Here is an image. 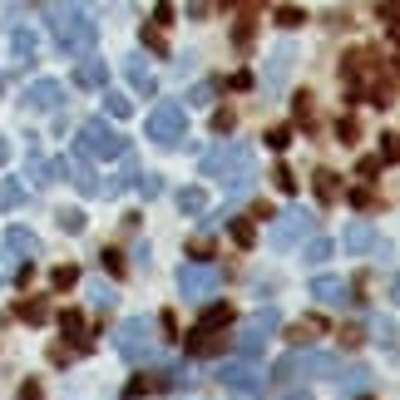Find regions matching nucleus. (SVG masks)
<instances>
[{
	"instance_id": "47",
	"label": "nucleus",
	"mask_w": 400,
	"mask_h": 400,
	"mask_svg": "<svg viewBox=\"0 0 400 400\" xmlns=\"http://www.w3.org/2000/svg\"><path fill=\"white\" fill-rule=\"evenodd\" d=\"M390 297H395V302H400V282H395V287H390Z\"/></svg>"
},
{
	"instance_id": "16",
	"label": "nucleus",
	"mask_w": 400,
	"mask_h": 400,
	"mask_svg": "<svg viewBox=\"0 0 400 400\" xmlns=\"http://www.w3.org/2000/svg\"><path fill=\"white\" fill-rule=\"evenodd\" d=\"M336 380H341V390H346V395H361V390L371 385V371H366V366H346Z\"/></svg>"
},
{
	"instance_id": "22",
	"label": "nucleus",
	"mask_w": 400,
	"mask_h": 400,
	"mask_svg": "<svg viewBox=\"0 0 400 400\" xmlns=\"http://www.w3.org/2000/svg\"><path fill=\"white\" fill-rule=\"evenodd\" d=\"M331 252H336V243H331V238H311V243L302 247V262H311V267H316V262H326Z\"/></svg>"
},
{
	"instance_id": "27",
	"label": "nucleus",
	"mask_w": 400,
	"mask_h": 400,
	"mask_svg": "<svg viewBox=\"0 0 400 400\" xmlns=\"http://www.w3.org/2000/svg\"><path fill=\"white\" fill-rule=\"evenodd\" d=\"M75 282H79V267H54V272H49V287H54V292H70Z\"/></svg>"
},
{
	"instance_id": "33",
	"label": "nucleus",
	"mask_w": 400,
	"mask_h": 400,
	"mask_svg": "<svg viewBox=\"0 0 400 400\" xmlns=\"http://www.w3.org/2000/svg\"><path fill=\"white\" fill-rule=\"evenodd\" d=\"M60 227L65 233H84V213L79 208H60Z\"/></svg>"
},
{
	"instance_id": "38",
	"label": "nucleus",
	"mask_w": 400,
	"mask_h": 400,
	"mask_svg": "<svg viewBox=\"0 0 400 400\" xmlns=\"http://www.w3.org/2000/svg\"><path fill=\"white\" fill-rule=\"evenodd\" d=\"M213 99H217V84H213V79H208V84H198V89H193V104H213Z\"/></svg>"
},
{
	"instance_id": "46",
	"label": "nucleus",
	"mask_w": 400,
	"mask_h": 400,
	"mask_svg": "<svg viewBox=\"0 0 400 400\" xmlns=\"http://www.w3.org/2000/svg\"><path fill=\"white\" fill-rule=\"evenodd\" d=\"M6 158H10V139H6V134H0V163H6Z\"/></svg>"
},
{
	"instance_id": "9",
	"label": "nucleus",
	"mask_w": 400,
	"mask_h": 400,
	"mask_svg": "<svg viewBox=\"0 0 400 400\" xmlns=\"http://www.w3.org/2000/svg\"><path fill=\"white\" fill-rule=\"evenodd\" d=\"M217 380L233 390V395H243V400H257V395L267 390V376H262L257 366H247V361H222V366H217Z\"/></svg>"
},
{
	"instance_id": "37",
	"label": "nucleus",
	"mask_w": 400,
	"mask_h": 400,
	"mask_svg": "<svg viewBox=\"0 0 400 400\" xmlns=\"http://www.w3.org/2000/svg\"><path fill=\"white\" fill-rule=\"evenodd\" d=\"M272 178H277L282 193H292V188H297V178H292V168H287V163H277V174H272Z\"/></svg>"
},
{
	"instance_id": "12",
	"label": "nucleus",
	"mask_w": 400,
	"mask_h": 400,
	"mask_svg": "<svg viewBox=\"0 0 400 400\" xmlns=\"http://www.w3.org/2000/svg\"><path fill=\"white\" fill-rule=\"evenodd\" d=\"M341 247H346V252H356V257H366V252H376V227H371L366 217H356V222H346V233H341Z\"/></svg>"
},
{
	"instance_id": "4",
	"label": "nucleus",
	"mask_w": 400,
	"mask_h": 400,
	"mask_svg": "<svg viewBox=\"0 0 400 400\" xmlns=\"http://www.w3.org/2000/svg\"><path fill=\"white\" fill-rule=\"evenodd\" d=\"M311 233H316V217H311L307 208H287V213L272 217L267 243H272L277 252H287V247H297V243H311Z\"/></svg>"
},
{
	"instance_id": "2",
	"label": "nucleus",
	"mask_w": 400,
	"mask_h": 400,
	"mask_svg": "<svg viewBox=\"0 0 400 400\" xmlns=\"http://www.w3.org/2000/svg\"><path fill=\"white\" fill-rule=\"evenodd\" d=\"M49 35L65 54H89L99 40V25L89 20L84 6H49Z\"/></svg>"
},
{
	"instance_id": "18",
	"label": "nucleus",
	"mask_w": 400,
	"mask_h": 400,
	"mask_svg": "<svg viewBox=\"0 0 400 400\" xmlns=\"http://www.w3.org/2000/svg\"><path fill=\"white\" fill-rule=\"evenodd\" d=\"M277 326H282V311H277V307H262V311H257V316L247 321V331H257L262 341H267V336H272Z\"/></svg>"
},
{
	"instance_id": "29",
	"label": "nucleus",
	"mask_w": 400,
	"mask_h": 400,
	"mask_svg": "<svg viewBox=\"0 0 400 400\" xmlns=\"http://www.w3.org/2000/svg\"><path fill=\"white\" fill-rule=\"evenodd\" d=\"M89 297H94V307H99V311H109L114 302H119V292H114L109 282H94V287H89Z\"/></svg>"
},
{
	"instance_id": "42",
	"label": "nucleus",
	"mask_w": 400,
	"mask_h": 400,
	"mask_svg": "<svg viewBox=\"0 0 400 400\" xmlns=\"http://www.w3.org/2000/svg\"><path fill=\"white\" fill-rule=\"evenodd\" d=\"M297 119H311V94H297Z\"/></svg>"
},
{
	"instance_id": "26",
	"label": "nucleus",
	"mask_w": 400,
	"mask_h": 400,
	"mask_svg": "<svg viewBox=\"0 0 400 400\" xmlns=\"http://www.w3.org/2000/svg\"><path fill=\"white\" fill-rule=\"evenodd\" d=\"M25 203V188L15 178H0V208H20Z\"/></svg>"
},
{
	"instance_id": "15",
	"label": "nucleus",
	"mask_w": 400,
	"mask_h": 400,
	"mask_svg": "<svg viewBox=\"0 0 400 400\" xmlns=\"http://www.w3.org/2000/svg\"><path fill=\"white\" fill-rule=\"evenodd\" d=\"M10 60L25 70V65H35V35L25 30V25H15L10 30Z\"/></svg>"
},
{
	"instance_id": "19",
	"label": "nucleus",
	"mask_w": 400,
	"mask_h": 400,
	"mask_svg": "<svg viewBox=\"0 0 400 400\" xmlns=\"http://www.w3.org/2000/svg\"><path fill=\"white\" fill-rule=\"evenodd\" d=\"M178 213H188V217L208 213V193H203V188H183V193H178Z\"/></svg>"
},
{
	"instance_id": "14",
	"label": "nucleus",
	"mask_w": 400,
	"mask_h": 400,
	"mask_svg": "<svg viewBox=\"0 0 400 400\" xmlns=\"http://www.w3.org/2000/svg\"><path fill=\"white\" fill-rule=\"evenodd\" d=\"M6 247H10L15 257H25V267H30V257H40V238L30 233V227H10V233H6Z\"/></svg>"
},
{
	"instance_id": "7",
	"label": "nucleus",
	"mask_w": 400,
	"mask_h": 400,
	"mask_svg": "<svg viewBox=\"0 0 400 400\" xmlns=\"http://www.w3.org/2000/svg\"><path fill=\"white\" fill-rule=\"evenodd\" d=\"M217 287H222V272H217L213 262H183V267H178V292H183V302H208Z\"/></svg>"
},
{
	"instance_id": "21",
	"label": "nucleus",
	"mask_w": 400,
	"mask_h": 400,
	"mask_svg": "<svg viewBox=\"0 0 400 400\" xmlns=\"http://www.w3.org/2000/svg\"><path fill=\"white\" fill-rule=\"evenodd\" d=\"M188 351H193V356H217V351H222V341H217L213 331H193V341H188Z\"/></svg>"
},
{
	"instance_id": "25",
	"label": "nucleus",
	"mask_w": 400,
	"mask_h": 400,
	"mask_svg": "<svg viewBox=\"0 0 400 400\" xmlns=\"http://www.w3.org/2000/svg\"><path fill=\"white\" fill-rule=\"evenodd\" d=\"M227 321H233V307H208L203 321H198V331H217V326H227Z\"/></svg>"
},
{
	"instance_id": "44",
	"label": "nucleus",
	"mask_w": 400,
	"mask_h": 400,
	"mask_svg": "<svg viewBox=\"0 0 400 400\" xmlns=\"http://www.w3.org/2000/svg\"><path fill=\"white\" fill-rule=\"evenodd\" d=\"M282 400H311V390H287Z\"/></svg>"
},
{
	"instance_id": "1",
	"label": "nucleus",
	"mask_w": 400,
	"mask_h": 400,
	"mask_svg": "<svg viewBox=\"0 0 400 400\" xmlns=\"http://www.w3.org/2000/svg\"><path fill=\"white\" fill-rule=\"evenodd\" d=\"M198 168H203V178H217L227 188H247V178H252V148L243 139H222L217 148L203 153Z\"/></svg>"
},
{
	"instance_id": "34",
	"label": "nucleus",
	"mask_w": 400,
	"mask_h": 400,
	"mask_svg": "<svg viewBox=\"0 0 400 400\" xmlns=\"http://www.w3.org/2000/svg\"><path fill=\"white\" fill-rule=\"evenodd\" d=\"M134 188H139L144 198H158V193H163V183H158V174H139V178H134Z\"/></svg>"
},
{
	"instance_id": "5",
	"label": "nucleus",
	"mask_w": 400,
	"mask_h": 400,
	"mask_svg": "<svg viewBox=\"0 0 400 400\" xmlns=\"http://www.w3.org/2000/svg\"><path fill=\"white\" fill-rule=\"evenodd\" d=\"M124 148H129V144L114 134L104 119H84V124H79V144H75L79 158H124Z\"/></svg>"
},
{
	"instance_id": "39",
	"label": "nucleus",
	"mask_w": 400,
	"mask_h": 400,
	"mask_svg": "<svg viewBox=\"0 0 400 400\" xmlns=\"http://www.w3.org/2000/svg\"><path fill=\"white\" fill-rule=\"evenodd\" d=\"M144 45H148L153 54H168V45H163V35H158V30H144Z\"/></svg>"
},
{
	"instance_id": "31",
	"label": "nucleus",
	"mask_w": 400,
	"mask_h": 400,
	"mask_svg": "<svg viewBox=\"0 0 400 400\" xmlns=\"http://www.w3.org/2000/svg\"><path fill=\"white\" fill-rule=\"evenodd\" d=\"M336 193H341V188H336V174H326V168H321V174H316V198H321V203H336Z\"/></svg>"
},
{
	"instance_id": "41",
	"label": "nucleus",
	"mask_w": 400,
	"mask_h": 400,
	"mask_svg": "<svg viewBox=\"0 0 400 400\" xmlns=\"http://www.w3.org/2000/svg\"><path fill=\"white\" fill-rule=\"evenodd\" d=\"M233 45L247 49V45H252V25H238V30H233Z\"/></svg>"
},
{
	"instance_id": "20",
	"label": "nucleus",
	"mask_w": 400,
	"mask_h": 400,
	"mask_svg": "<svg viewBox=\"0 0 400 400\" xmlns=\"http://www.w3.org/2000/svg\"><path fill=\"white\" fill-rule=\"evenodd\" d=\"M287 70H292V45H277V49H272V70H267V79L282 84V75H287Z\"/></svg>"
},
{
	"instance_id": "28",
	"label": "nucleus",
	"mask_w": 400,
	"mask_h": 400,
	"mask_svg": "<svg viewBox=\"0 0 400 400\" xmlns=\"http://www.w3.org/2000/svg\"><path fill=\"white\" fill-rule=\"evenodd\" d=\"M60 331L75 336V341H84V311H60Z\"/></svg>"
},
{
	"instance_id": "45",
	"label": "nucleus",
	"mask_w": 400,
	"mask_h": 400,
	"mask_svg": "<svg viewBox=\"0 0 400 400\" xmlns=\"http://www.w3.org/2000/svg\"><path fill=\"white\" fill-rule=\"evenodd\" d=\"M380 15L385 20H400V6H380Z\"/></svg>"
},
{
	"instance_id": "30",
	"label": "nucleus",
	"mask_w": 400,
	"mask_h": 400,
	"mask_svg": "<svg viewBox=\"0 0 400 400\" xmlns=\"http://www.w3.org/2000/svg\"><path fill=\"white\" fill-rule=\"evenodd\" d=\"M104 109L114 114V119H129V114H134V104H129V94H104Z\"/></svg>"
},
{
	"instance_id": "32",
	"label": "nucleus",
	"mask_w": 400,
	"mask_h": 400,
	"mask_svg": "<svg viewBox=\"0 0 400 400\" xmlns=\"http://www.w3.org/2000/svg\"><path fill=\"white\" fill-rule=\"evenodd\" d=\"M302 20H307V15H302L297 6H277V25H282V30H297Z\"/></svg>"
},
{
	"instance_id": "24",
	"label": "nucleus",
	"mask_w": 400,
	"mask_h": 400,
	"mask_svg": "<svg viewBox=\"0 0 400 400\" xmlns=\"http://www.w3.org/2000/svg\"><path fill=\"white\" fill-rule=\"evenodd\" d=\"M227 233H233L238 247H252V243H257V227H252L247 217H233V222H227Z\"/></svg>"
},
{
	"instance_id": "8",
	"label": "nucleus",
	"mask_w": 400,
	"mask_h": 400,
	"mask_svg": "<svg viewBox=\"0 0 400 400\" xmlns=\"http://www.w3.org/2000/svg\"><path fill=\"white\" fill-rule=\"evenodd\" d=\"M277 376L282 380H302V376H341L336 356L326 351H292V356H282L277 361Z\"/></svg>"
},
{
	"instance_id": "40",
	"label": "nucleus",
	"mask_w": 400,
	"mask_h": 400,
	"mask_svg": "<svg viewBox=\"0 0 400 400\" xmlns=\"http://www.w3.org/2000/svg\"><path fill=\"white\" fill-rule=\"evenodd\" d=\"M267 144H272V148H287V144H292V129H272Z\"/></svg>"
},
{
	"instance_id": "23",
	"label": "nucleus",
	"mask_w": 400,
	"mask_h": 400,
	"mask_svg": "<svg viewBox=\"0 0 400 400\" xmlns=\"http://www.w3.org/2000/svg\"><path fill=\"white\" fill-rule=\"evenodd\" d=\"M262 346H267V341H262L257 331H247V326L238 331V356H243V361H252V356H262Z\"/></svg>"
},
{
	"instance_id": "13",
	"label": "nucleus",
	"mask_w": 400,
	"mask_h": 400,
	"mask_svg": "<svg viewBox=\"0 0 400 400\" xmlns=\"http://www.w3.org/2000/svg\"><path fill=\"white\" fill-rule=\"evenodd\" d=\"M104 79H109V65L94 60V54H84V60L75 65V84L79 89H104Z\"/></svg>"
},
{
	"instance_id": "10",
	"label": "nucleus",
	"mask_w": 400,
	"mask_h": 400,
	"mask_svg": "<svg viewBox=\"0 0 400 400\" xmlns=\"http://www.w3.org/2000/svg\"><path fill=\"white\" fill-rule=\"evenodd\" d=\"M60 104H65V84L60 79H35L25 89V109H35V114H49V109H60Z\"/></svg>"
},
{
	"instance_id": "11",
	"label": "nucleus",
	"mask_w": 400,
	"mask_h": 400,
	"mask_svg": "<svg viewBox=\"0 0 400 400\" xmlns=\"http://www.w3.org/2000/svg\"><path fill=\"white\" fill-rule=\"evenodd\" d=\"M311 297L321 302V307H346L351 302V287L341 277H331V272H316L311 277Z\"/></svg>"
},
{
	"instance_id": "17",
	"label": "nucleus",
	"mask_w": 400,
	"mask_h": 400,
	"mask_svg": "<svg viewBox=\"0 0 400 400\" xmlns=\"http://www.w3.org/2000/svg\"><path fill=\"white\" fill-rule=\"evenodd\" d=\"M124 75H129V84H134V89L153 94V75H148V65H144V54H134V60L124 65Z\"/></svg>"
},
{
	"instance_id": "35",
	"label": "nucleus",
	"mask_w": 400,
	"mask_h": 400,
	"mask_svg": "<svg viewBox=\"0 0 400 400\" xmlns=\"http://www.w3.org/2000/svg\"><path fill=\"white\" fill-rule=\"evenodd\" d=\"M376 341H380V346H395V321H385V316H376Z\"/></svg>"
},
{
	"instance_id": "6",
	"label": "nucleus",
	"mask_w": 400,
	"mask_h": 400,
	"mask_svg": "<svg viewBox=\"0 0 400 400\" xmlns=\"http://www.w3.org/2000/svg\"><path fill=\"white\" fill-rule=\"evenodd\" d=\"M114 346H119V356L129 366H144L153 356V326H148V316H129L119 326V336H114Z\"/></svg>"
},
{
	"instance_id": "36",
	"label": "nucleus",
	"mask_w": 400,
	"mask_h": 400,
	"mask_svg": "<svg viewBox=\"0 0 400 400\" xmlns=\"http://www.w3.org/2000/svg\"><path fill=\"white\" fill-rule=\"evenodd\" d=\"M20 316H25L30 326H40V321L49 316V307H45V302H30V307H20Z\"/></svg>"
},
{
	"instance_id": "43",
	"label": "nucleus",
	"mask_w": 400,
	"mask_h": 400,
	"mask_svg": "<svg viewBox=\"0 0 400 400\" xmlns=\"http://www.w3.org/2000/svg\"><path fill=\"white\" fill-rule=\"evenodd\" d=\"M20 400H40V385L30 380V385H20Z\"/></svg>"
},
{
	"instance_id": "3",
	"label": "nucleus",
	"mask_w": 400,
	"mask_h": 400,
	"mask_svg": "<svg viewBox=\"0 0 400 400\" xmlns=\"http://www.w3.org/2000/svg\"><path fill=\"white\" fill-rule=\"evenodd\" d=\"M144 134H148L158 148H183V144H188V114H183V104H174V99L153 104Z\"/></svg>"
}]
</instances>
